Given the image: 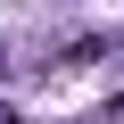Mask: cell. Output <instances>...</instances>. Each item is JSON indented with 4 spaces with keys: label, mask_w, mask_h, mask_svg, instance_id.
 Returning <instances> with one entry per match:
<instances>
[{
    "label": "cell",
    "mask_w": 124,
    "mask_h": 124,
    "mask_svg": "<svg viewBox=\"0 0 124 124\" xmlns=\"http://www.w3.org/2000/svg\"><path fill=\"white\" fill-rule=\"evenodd\" d=\"M0 124H25V116H0Z\"/></svg>",
    "instance_id": "obj_1"
},
{
    "label": "cell",
    "mask_w": 124,
    "mask_h": 124,
    "mask_svg": "<svg viewBox=\"0 0 124 124\" xmlns=\"http://www.w3.org/2000/svg\"><path fill=\"white\" fill-rule=\"evenodd\" d=\"M116 108H124V99H116Z\"/></svg>",
    "instance_id": "obj_2"
}]
</instances>
